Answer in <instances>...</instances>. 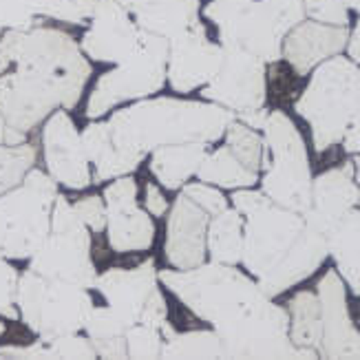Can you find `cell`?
<instances>
[{
  "mask_svg": "<svg viewBox=\"0 0 360 360\" xmlns=\"http://www.w3.org/2000/svg\"><path fill=\"white\" fill-rule=\"evenodd\" d=\"M160 283L212 327L228 360L319 358L316 349L296 347L290 340L288 309L234 265L203 261L191 270H162Z\"/></svg>",
  "mask_w": 360,
  "mask_h": 360,
  "instance_id": "cell-1",
  "label": "cell"
},
{
  "mask_svg": "<svg viewBox=\"0 0 360 360\" xmlns=\"http://www.w3.org/2000/svg\"><path fill=\"white\" fill-rule=\"evenodd\" d=\"M91 62L67 31L7 29L0 36V113L11 129L29 133L56 108L80 102Z\"/></svg>",
  "mask_w": 360,
  "mask_h": 360,
  "instance_id": "cell-2",
  "label": "cell"
},
{
  "mask_svg": "<svg viewBox=\"0 0 360 360\" xmlns=\"http://www.w3.org/2000/svg\"><path fill=\"white\" fill-rule=\"evenodd\" d=\"M234 117L237 115L230 108L214 102L146 98L120 108L106 124L117 148L150 155V150L166 144H214L224 137Z\"/></svg>",
  "mask_w": 360,
  "mask_h": 360,
  "instance_id": "cell-3",
  "label": "cell"
},
{
  "mask_svg": "<svg viewBox=\"0 0 360 360\" xmlns=\"http://www.w3.org/2000/svg\"><path fill=\"white\" fill-rule=\"evenodd\" d=\"M358 104L360 65L338 53L314 69L294 108L309 124L316 153H325L342 142Z\"/></svg>",
  "mask_w": 360,
  "mask_h": 360,
  "instance_id": "cell-4",
  "label": "cell"
},
{
  "mask_svg": "<svg viewBox=\"0 0 360 360\" xmlns=\"http://www.w3.org/2000/svg\"><path fill=\"white\" fill-rule=\"evenodd\" d=\"M15 305L25 325L44 342L82 332L96 307L86 288L46 278L29 268L18 278Z\"/></svg>",
  "mask_w": 360,
  "mask_h": 360,
  "instance_id": "cell-5",
  "label": "cell"
},
{
  "mask_svg": "<svg viewBox=\"0 0 360 360\" xmlns=\"http://www.w3.org/2000/svg\"><path fill=\"white\" fill-rule=\"evenodd\" d=\"M303 20V0H248L217 25L219 44L276 65L283 58V38Z\"/></svg>",
  "mask_w": 360,
  "mask_h": 360,
  "instance_id": "cell-6",
  "label": "cell"
},
{
  "mask_svg": "<svg viewBox=\"0 0 360 360\" xmlns=\"http://www.w3.org/2000/svg\"><path fill=\"white\" fill-rule=\"evenodd\" d=\"M263 133L268 144V164L263 170L261 191L278 206L303 214L311 201V166L303 135L283 111L268 115Z\"/></svg>",
  "mask_w": 360,
  "mask_h": 360,
  "instance_id": "cell-7",
  "label": "cell"
},
{
  "mask_svg": "<svg viewBox=\"0 0 360 360\" xmlns=\"http://www.w3.org/2000/svg\"><path fill=\"white\" fill-rule=\"evenodd\" d=\"M168 51L170 40L142 31L137 49L115 69L100 75L86 102V117L100 120L122 102L146 100L162 91L166 84Z\"/></svg>",
  "mask_w": 360,
  "mask_h": 360,
  "instance_id": "cell-8",
  "label": "cell"
},
{
  "mask_svg": "<svg viewBox=\"0 0 360 360\" xmlns=\"http://www.w3.org/2000/svg\"><path fill=\"white\" fill-rule=\"evenodd\" d=\"M29 270L86 290L96 288L98 270L91 257V230L82 224L65 195L58 193L53 201L51 232L38 252L29 259Z\"/></svg>",
  "mask_w": 360,
  "mask_h": 360,
  "instance_id": "cell-9",
  "label": "cell"
},
{
  "mask_svg": "<svg viewBox=\"0 0 360 360\" xmlns=\"http://www.w3.org/2000/svg\"><path fill=\"white\" fill-rule=\"evenodd\" d=\"M307 224L301 212L274 203L270 197L259 208L243 214V257L241 263L257 281L270 274L283 261Z\"/></svg>",
  "mask_w": 360,
  "mask_h": 360,
  "instance_id": "cell-10",
  "label": "cell"
},
{
  "mask_svg": "<svg viewBox=\"0 0 360 360\" xmlns=\"http://www.w3.org/2000/svg\"><path fill=\"white\" fill-rule=\"evenodd\" d=\"M96 290L104 296L106 305L131 325H148L162 332L168 323V305L160 288V272L155 261L146 259L135 268H111L98 274Z\"/></svg>",
  "mask_w": 360,
  "mask_h": 360,
  "instance_id": "cell-11",
  "label": "cell"
},
{
  "mask_svg": "<svg viewBox=\"0 0 360 360\" xmlns=\"http://www.w3.org/2000/svg\"><path fill=\"white\" fill-rule=\"evenodd\" d=\"M53 201L25 181L0 195V257L22 261L38 252L51 232Z\"/></svg>",
  "mask_w": 360,
  "mask_h": 360,
  "instance_id": "cell-12",
  "label": "cell"
},
{
  "mask_svg": "<svg viewBox=\"0 0 360 360\" xmlns=\"http://www.w3.org/2000/svg\"><path fill=\"white\" fill-rule=\"evenodd\" d=\"M201 98L237 113L265 106L268 77L265 62L239 49H224V60L212 80L201 89Z\"/></svg>",
  "mask_w": 360,
  "mask_h": 360,
  "instance_id": "cell-13",
  "label": "cell"
},
{
  "mask_svg": "<svg viewBox=\"0 0 360 360\" xmlns=\"http://www.w3.org/2000/svg\"><path fill=\"white\" fill-rule=\"evenodd\" d=\"M42 153L46 173L58 184L69 191H84L91 186V162L86 158L82 135L65 108H56L44 120Z\"/></svg>",
  "mask_w": 360,
  "mask_h": 360,
  "instance_id": "cell-14",
  "label": "cell"
},
{
  "mask_svg": "<svg viewBox=\"0 0 360 360\" xmlns=\"http://www.w3.org/2000/svg\"><path fill=\"white\" fill-rule=\"evenodd\" d=\"M139 34L142 31L127 7L117 0H98L80 49L96 62L120 65L139 46Z\"/></svg>",
  "mask_w": 360,
  "mask_h": 360,
  "instance_id": "cell-15",
  "label": "cell"
},
{
  "mask_svg": "<svg viewBox=\"0 0 360 360\" xmlns=\"http://www.w3.org/2000/svg\"><path fill=\"white\" fill-rule=\"evenodd\" d=\"M224 60V46L208 38L201 20L170 40L166 80L177 93H191L212 80Z\"/></svg>",
  "mask_w": 360,
  "mask_h": 360,
  "instance_id": "cell-16",
  "label": "cell"
},
{
  "mask_svg": "<svg viewBox=\"0 0 360 360\" xmlns=\"http://www.w3.org/2000/svg\"><path fill=\"white\" fill-rule=\"evenodd\" d=\"M316 294L323 316L319 356L327 360H360V332L352 321L345 281L338 270L325 272L319 281Z\"/></svg>",
  "mask_w": 360,
  "mask_h": 360,
  "instance_id": "cell-17",
  "label": "cell"
},
{
  "mask_svg": "<svg viewBox=\"0 0 360 360\" xmlns=\"http://www.w3.org/2000/svg\"><path fill=\"white\" fill-rule=\"evenodd\" d=\"M210 214L179 193L166 221L164 255L175 270H191L206 261V234Z\"/></svg>",
  "mask_w": 360,
  "mask_h": 360,
  "instance_id": "cell-18",
  "label": "cell"
},
{
  "mask_svg": "<svg viewBox=\"0 0 360 360\" xmlns=\"http://www.w3.org/2000/svg\"><path fill=\"white\" fill-rule=\"evenodd\" d=\"M360 188L356 184V168L352 162L338 168H330L311 179V201L303 212L305 224L321 234H330V230L358 206Z\"/></svg>",
  "mask_w": 360,
  "mask_h": 360,
  "instance_id": "cell-19",
  "label": "cell"
},
{
  "mask_svg": "<svg viewBox=\"0 0 360 360\" xmlns=\"http://www.w3.org/2000/svg\"><path fill=\"white\" fill-rule=\"evenodd\" d=\"M349 27L303 20L283 38V58L296 75H307L321 62L338 56L347 46Z\"/></svg>",
  "mask_w": 360,
  "mask_h": 360,
  "instance_id": "cell-20",
  "label": "cell"
},
{
  "mask_svg": "<svg viewBox=\"0 0 360 360\" xmlns=\"http://www.w3.org/2000/svg\"><path fill=\"white\" fill-rule=\"evenodd\" d=\"M327 257H330L327 237L307 226L305 232L301 234V239L292 248V252L281 261L270 274L259 278L257 283L265 296L274 299V296L288 292L296 283H301V281L314 274L325 263Z\"/></svg>",
  "mask_w": 360,
  "mask_h": 360,
  "instance_id": "cell-21",
  "label": "cell"
},
{
  "mask_svg": "<svg viewBox=\"0 0 360 360\" xmlns=\"http://www.w3.org/2000/svg\"><path fill=\"white\" fill-rule=\"evenodd\" d=\"M98 0H0V31L38 27L42 18L67 25L91 20Z\"/></svg>",
  "mask_w": 360,
  "mask_h": 360,
  "instance_id": "cell-22",
  "label": "cell"
},
{
  "mask_svg": "<svg viewBox=\"0 0 360 360\" xmlns=\"http://www.w3.org/2000/svg\"><path fill=\"white\" fill-rule=\"evenodd\" d=\"M80 135H82L86 158L93 164V168H96V177H93L96 184L135 173L146 158V155L127 153L117 148L106 122H91Z\"/></svg>",
  "mask_w": 360,
  "mask_h": 360,
  "instance_id": "cell-23",
  "label": "cell"
},
{
  "mask_svg": "<svg viewBox=\"0 0 360 360\" xmlns=\"http://www.w3.org/2000/svg\"><path fill=\"white\" fill-rule=\"evenodd\" d=\"M199 9L201 0H144L131 15L142 31L173 40L199 22Z\"/></svg>",
  "mask_w": 360,
  "mask_h": 360,
  "instance_id": "cell-24",
  "label": "cell"
},
{
  "mask_svg": "<svg viewBox=\"0 0 360 360\" xmlns=\"http://www.w3.org/2000/svg\"><path fill=\"white\" fill-rule=\"evenodd\" d=\"M208 146L203 142H184V144H166L150 150V173L168 191H179L188 184L208 155Z\"/></svg>",
  "mask_w": 360,
  "mask_h": 360,
  "instance_id": "cell-25",
  "label": "cell"
},
{
  "mask_svg": "<svg viewBox=\"0 0 360 360\" xmlns=\"http://www.w3.org/2000/svg\"><path fill=\"white\" fill-rule=\"evenodd\" d=\"M106 212V237L113 252H144L153 245L155 224L148 210L131 203Z\"/></svg>",
  "mask_w": 360,
  "mask_h": 360,
  "instance_id": "cell-26",
  "label": "cell"
},
{
  "mask_svg": "<svg viewBox=\"0 0 360 360\" xmlns=\"http://www.w3.org/2000/svg\"><path fill=\"white\" fill-rule=\"evenodd\" d=\"M327 248L349 290L360 296V210H349L327 234Z\"/></svg>",
  "mask_w": 360,
  "mask_h": 360,
  "instance_id": "cell-27",
  "label": "cell"
},
{
  "mask_svg": "<svg viewBox=\"0 0 360 360\" xmlns=\"http://www.w3.org/2000/svg\"><path fill=\"white\" fill-rule=\"evenodd\" d=\"M206 252L210 261L237 265L243 257V214L237 208H226L210 217L206 234Z\"/></svg>",
  "mask_w": 360,
  "mask_h": 360,
  "instance_id": "cell-28",
  "label": "cell"
},
{
  "mask_svg": "<svg viewBox=\"0 0 360 360\" xmlns=\"http://www.w3.org/2000/svg\"><path fill=\"white\" fill-rule=\"evenodd\" d=\"M127 323H124L108 305H96L86 319L84 332L91 338L100 358L124 360L129 358L127 349Z\"/></svg>",
  "mask_w": 360,
  "mask_h": 360,
  "instance_id": "cell-29",
  "label": "cell"
},
{
  "mask_svg": "<svg viewBox=\"0 0 360 360\" xmlns=\"http://www.w3.org/2000/svg\"><path fill=\"white\" fill-rule=\"evenodd\" d=\"M288 316H290V340L294 345L319 352L323 338V316H321L319 294L309 290L294 294L288 303Z\"/></svg>",
  "mask_w": 360,
  "mask_h": 360,
  "instance_id": "cell-30",
  "label": "cell"
},
{
  "mask_svg": "<svg viewBox=\"0 0 360 360\" xmlns=\"http://www.w3.org/2000/svg\"><path fill=\"white\" fill-rule=\"evenodd\" d=\"M197 177L217 188H252L259 181V173L250 170L228 146L208 153L197 170Z\"/></svg>",
  "mask_w": 360,
  "mask_h": 360,
  "instance_id": "cell-31",
  "label": "cell"
},
{
  "mask_svg": "<svg viewBox=\"0 0 360 360\" xmlns=\"http://www.w3.org/2000/svg\"><path fill=\"white\" fill-rule=\"evenodd\" d=\"M162 358H199V360H228L224 340L217 336L214 330H193L177 332L164 342Z\"/></svg>",
  "mask_w": 360,
  "mask_h": 360,
  "instance_id": "cell-32",
  "label": "cell"
},
{
  "mask_svg": "<svg viewBox=\"0 0 360 360\" xmlns=\"http://www.w3.org/2000/svg\"><path fill=\"white\" fill-rule=\"evenodd\" d=\"M224 137H226V146L237 155L250 170L263 173L265 164H268V144H265V137L259 135V131L250 129L248 124L234 117L228 124Z\"/></svg>",
  "mask_w": 360,
  "mask_h": 360,
  "instance_id": "cell-33",
  "label": "cell"
},
{
  "mask_svg": "<svg viewBox=\"0 0 360 360\" xmlns=\"http://www.w3.org/2000/svg\"><path fill=\"white\" fill-rule=\"evenodd\" d=\"M36 146L31 144H18V146H7L0 144V195L11 191L18 186L29 168L36 164Z\"/></svg>",
  "mask_w": 360,
  "mask_h": 360,
  "instance_id": "cell-34",
  "label": "cell"
},
{
  "mask_svg": "<svg viewBox=\"0 0 360 360\" xmlns=\"http://www.w3.org/2000/svg\"><path fill=\"white\" fill-rule=\"evenodd\" d=\"M166 338L160 330L148 325H131L127 330V349L129 358L137 360H150V358H162Z\"/></svg>",
  "mask_w": 360,
  "mask_h": 360,
  "instance_id": "cell-35",
  "label": "cell"
},
{
  "mask_svg": "<svg viewBox=\"0 0 360 360\" xmlns=\"http://www.w3.org/2000/svg\"><path fill=\"white\" fill-rule=\"evenodd\" d=\"M305 18L336 25V27H349V9L345 0H303Z\"/></svg>",
  "mask_w": 360,
  "mask_h": 360,
  "instance_id": "cell-36",
  "label": "cell"
},
{
  "mask_svg": "<svg viewBox=\"0 0 360 360\" xmlns=\"http://www.w3.org/2000/svg\"><path fill=\"white\" fill-rule=\"evenodd\" d=\"M20 272L9 263V259L0 257V316L5 319H20L18 305H15V292H18Z\"/></svg>",
  "mask_w": 360,
  "mask_h": 360,
  "instance_id": "cell-37",
  "label": "cell"
},
{
  "mask_svg": "<svg viewBox=\"0 0 360 360\" xmlns=\"http://www.w3.org/2000/svg\"><path fill=\"white\" fill-rule=\"evenodd\" d=\"M49 349L56 358H67V360H93L98 358V352L93 347L91 338L80 336V334H67V336H60L53 338L49 342Z\"/></svg>",
  "mask_w": 360,
  "mask_h": 360,
  "instance_id": "cell-38",
  "label": "cell"
},
{
  "mask_svg": "<svg viewBox=\"0 0 360 360\" xmlns=\"http://www.w3.org/2000/svg\"><path fill=\"white\" fill-rule=\"evenodd\" d=\"M181 193L191 197L197 206H201L210 217L219 214L221 210L228 208V199L221 191H217V186L206 184V181H197V184H184Z\"/></svg>",
  "mask_w": 360,
  "mask_h": 360,
  "instance_id": "cell-39",
  "label": "cell"
},
{
  "mask_svg": "<svg viewBox=\"0 0 360 360\" xmlns=\"http://www.w3.org/2000/svg\"><path fill=\"white\" fill-rule=\"evenodd\" d=\"M73 208L77 212V217L82 219V224L91 230V232H104L106 230V203L104 197L100 195H89L82 197L73 203Z\"/></svg>",
  "mask_w": 360,
  "mask_h": 360,
  "instance_id": "cell-40",
  "label": "cell"
},
{
  "mask_svg": "<svg viewBox=\"0 0 360 360\" xmlns=\"http://www.w3.org/2000/svg\"><path fill=\"white\" fill-rule=\"evenodd\" d=\"M137 181L129 175L117 177L113 179L104 188V203H106V210H115V208H124V206H131V203H137Z\"/></svg>",
  "mask_w": 360,
  "mask_h": 360,
  "instance_id": "cell-41",
  "label": "cell"
},
{
  "mask_svg": "<svg viewBox=\"0 0 360 360\" xmlns=\"http://www.w3.org/2000/svg\"><path fill=\"white\" fill-rule=\"evenodd\" d=\"M0 358L7 360H53L49 342L38 340L34 345H5L0 347Z\"/></svg>",
  "mask_w": 360,
  "mask_h": 360,
  "instance_id": "cell-42",
  "label": "cell"
},
{
  "mask_svg": "<svg viewBox=\"0 0 360 360\" xmlns=\"http://www.w3.org/2000/svg\"><path fill=\"white\" fill-rule=\"evenodd\" d=\"M144 208L153 214V217H164L170 206L168 199L164 197V193L160 191V186L155 184H146V199H144Z\"/></svg>",
  "mask_w": 360,
  "mask_h": 360,
  "instance_id": "cell-43",
  "label": "cell"
},
{
  "mask_svg": "<svg viewBox=\"0 0 360 360\" xmlns=\"http://www.w3.org/2000/svg\"><path fill=\"white\" fill-rule=\"evenodd\" d=\"M342 148H345V153H349V155H356L360 150V104H358L356 113L345 131V137H342Z\"/></svg>",
  "mask_w": 360,
  "mask_h": 360,
  "instance_id": "cell-44",
  "label": "cell"
},
{
  "mask_svg": "<svg viewBox=\"0 0 360 360\" xmlns=\"http://www.w3.org/2000/svg\"><path fill=\"white\" fill-rule=\"evenodd\" d=\"M268 111L261 106V108H255V111H245V113H237V120L248 124L250 129H255V131H263L265 129V122H268Z\"/></svg>",
  "mask_w": 360,
  "mask_h": 360,
  "instance_id": "cell-45",
  "label": "cell"
},
{
  "mask_svg": "<svg viewBox=\"0 0 360 360\" xmlns=\"http://www.w3.org/2000/svg\"><path fill=\"white\" fill-rule=\"evenodd\" d=\"M347 56L349 60H354L356 65H360V15H358V20L354 25V29L349 31V38H347Z\"/></svg>",
  "mask_w": 360,
  "mask_h": 360,
  "instance_id": "cell-46",
  "label": "cell"
},
{
  "mask_svg": "<svg viewBox=\"0 0 360 360\" xmlns=\"http://www.w3.org/2000/svg\"><path fill=\"white\" fill-rule=\"evenodd\" d=\"M7 133H9V124L5 122L3 113H0V144H7Z\"/></svg>",
  "mask_w": 360,
  "mask_h": 360,
  "instance_id": "cell-47",
  "label": "cell"
},
{
  "mask_svg": "<svg viewBox=\"0 0 360 360\" xmlns=\"http://www.w3.org/2000/svg\"><path fill=\"white\" fill-rule=\"evenodd\" d=\"M117 3H120V5H124V7H127V9L131 11L133 7H137V5H142V3H144V0H117Z\"/></svg>",
  "mask_w": 360,
  "mask_h": 360,
  "instance_id": "cell-48",
  "label": "cell"
},
{
  "mask_svg": "<svg viewBox=\"0 0 360 360\" xmlns=\"http://www.w3.org/2000/svg\"><path fill=\"white\" fill-rule=\"evenodd\" d=\"M345 5H347V9H352L360 15V0H345Z\"/></svg>",
  "mask_w": 360,
  "mask_h": 360,
  "instance_id": "cell-49",
  "label": "cell"
},
{
  "mask_svg": "<svg viewBox=\"0 0 360 360\" xmlns=\"http://www.w3.org/2000/svg\"><path fill=\"white\" fill-rule=\"evenodd\" d=\"M354 168H356V177L360 179V150L356 153V160H354Z\"/></svg>",
  "mask_w": 360,
  "mask_h": 360,
  "instance_id": "cell-50",
  "label": "cell"
},
{
  "mask_svg": "<svg viewBox=\"0 0 360 360\" xmlns=\"http://www.w3.org/2000/svg\"><path fill=\"white\" fill-rule=\"evenodd\" d=\"M5 334V325L3 323H0V336H3Z\"/></svg>",
  "mask_w": 360,
  "mask_h": 360,
  "instance_id": "cell-51",
  "label": "cell"
},
{
  "mask_svg": "<svg viewBox=\"0 0 360 360\" xmlns=\"http://www.w3.org/2000/svg\"><path fill=\"white\" fill-rule=\"evenodd\" d=\"M358 206H360V199H358Z\"/></svg>",
  "mask_w": 360,
  "mask_h": 360,
  "instance_id": "cell-52",
  "label": "cell"
}]
</instances>
